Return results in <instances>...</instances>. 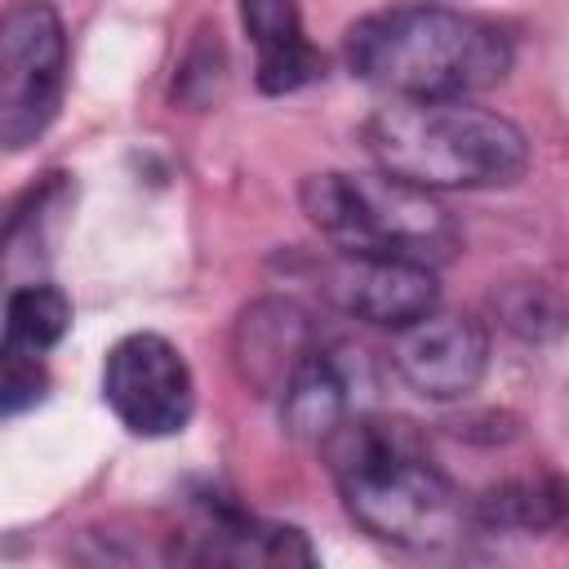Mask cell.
<instances>
[{"mask_svg":"<svg viewBox=\"0 0 569 569\" xmlns=\"http://www.w3.org/2000/svg\"><path fill=\"white\" fill-rule=\"evenodd\" d=\"M351 520L396 547H445L467 529V498L405 418H342L325 440Z\"/></svg>","mask_w":569,"mask_h":569,"instance_id":"1","label":"cell"},{"mask_svg":"<svg viewBox=\"0 0 569 569\" xmlns=\"http://www.w3.org/2000/svg\"><path fill=\"white\" fill-rule=\"evenodd\" d=\"M511 36L476 13L445 4H391L347 27V67L356 80L400 98H471L507 80Z\"/></svg>","mask_w":569,"mask_h":569,"instance_id":"2","label":"cell"},{"mask_svg":"<svg viewBox=\"0 0 569 569\" xmlns=\"http://www.w3.org/2000/svg\"><path fill=\"white\" fill-rule=\"evenodd\" d=\"M373 164L422 191H489L529 173V138L516 120L467 98L391 102L365 120Z\"/></svg>","mask_w":569,"mask_h":569,"instance_id":"3","label":"cell"},{"mask_svg":"<svg viewBox=\"0 0 569 569\" xmlns=\"http://www.w3.org/2000/svg\"><path fill=\"white\" fill-rule=\"evenodd\" d=\"M307 222L333 240V249L347 253H373V258H405L422 267H445L458 249V222L449 209L391 173H347L325 169L307 173L298 187Z\"/></svg>","mask_w":569,"mask_h":569,"instance_id":"4","label":"cell"},{"mask_svg":"<svg viewBox=\"0 0 569 569\" xmlns=\"http://www.w3.org/2000/svg\"><path fill=\"white\" fill-rule=\"evenodd\" d=\"M67 89V27L49 0L0 13V151H22L58 120Z\"/></svg>","mask_w":569,"mask_h":569,"instance_id":"5","label":"cell"},{"mask_svg":"<svg viewBox=\"0 0 569 569\" xmlns=\"http://www.w3.org/2000/svg\"><path fill=\"white\" fill-rule=\"evenodd\" d=\"M102 400L133 436H178L196 409V382L164 333H124L102 360Z\"/></svg>","mask_w":569,"mask_h":569,"instance_id":"6","label":"cell"},{"mask_svg":"<svg viewBox=\"0 0 569 569\" xmlns=\"http://www.w3.org/2000/svg\"><path fill=\"white\" fill-rule=\"evenodd\" d=\"M391 365L400 382L422 400H462L489 369V333L467 311L431 307L427 316L396 329Z\"/></svg>","mask_w":569,"mask_h":569,"instance_id":"7","label":"cell"},{"mask_svg":"<svg viewBox=\"0 0 569 569\" xmlns=\"http://www.w3.org/2000/svg\"><path fill=\"white\" fill-rule=\"evenodd\" d=\"M320 293L333 311L378 329H405L409 320L440 307L436 267L405 262V258L347 253V249L320 262Z\"/></svg>","mask_w":569,"mask_h":569,"instance_id":"8","label":"cell"},{"mask_svg":"<svg viewBox=\"0 0 569 569\" xmlns=\"http://www.w3.org/2000/svg\"><path fill=\"white\" fill-rule=\"evenodd\" d=\"M316 347V325L293 298H258L240 311L231 333L236 373L258 396H280L289 373Z\"/></svg>","mask_w":569,"mask_h":569,"instance_id":"9","label":"cell"},{"mask_svg":"<svg viewBox=\"0 0 569 569\" xmlns=\"http://www.w3.org/2000/svg\"><path fill=\"white\" fill-rule=\"evenodd\" d=\"M191 538L196 542L178 556L200 565H316V551L302 529L258 520L222 498L204 502V529Z\"/></svg>","mask_w":569,"mask_h":569,"instance_id":"10","label":"cell"},{"mask_svg":"<svg viewBox=\"0 0 569 569\" xmlns=\"http://www.w3.org/2000/svg\"><path fill=\"white\" fill-rule=\"evenodd\" d=\"M240 27L258 49V89L293 93L325 76V53L307 40L298 0H240Z\"/></svg>","mask_w":569,"mask_h":569,"instance_id":"11","label":"cell"},{"mask_svg":"<svg viewBox=\"0 0 569 569\" xmlns=\"http://www.w3.org/2000/svg\"><path fill=\"white\" fill-rule=\"evenodd\" d=\"M280 400V418L293 436L302 440H329L342 418L351 413V387H347V373L342 365L333 360V351H325L320 342L302 356V365L289 373L284 391L276 396Z\"/></svg>","mask_w":569,"mask_h":569,"instance_id":"12","label":"cell"},{"mask_svg":"<svg viewBox=\"0 0 569 569\" xmlns=\"http://www.w3.org/2000/svg\"><path fill=\"white\" fill-rule=\"evenodd\" d=\"M560 511H565V489L556 476L507 480L467 502V520L489 529H547L560 520Z\"/></svg>","mask_w":569,"mask_h":569,"instance_id":"13","label":"cell"},{"mask_svg":"<svg viewBox=\"0 0 569 569\" xmlns=\"http://www.w3.org/2000/svg\"><path fill=\"white\" fill-rule=\"evenodd\" d=\"M71 329V298L49 280H27L4 302V338L27 351H49Z\"/></svg>","mask_w":569,"mask_h":569,"instance_id":"14","label":"cell"},{"mask_svg":"<svg viewBox=\"0 0 569 569\" xmlns=\"http://www.w3.org/2000/svg\"><path fill=\"white\" fill-rule=\"evenodd\" d=\"M49 396V369L36 351L13 347L9 338L0 342V418L27 413Z\"/></svg>","mask_w":569,"mask_h":569,"instance_id":"15","label":"cell"}]
</instances>
